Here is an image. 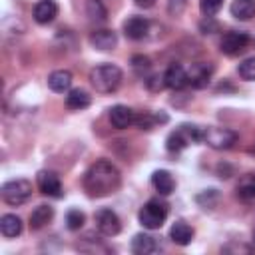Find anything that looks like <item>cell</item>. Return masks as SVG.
Masks as SVG:
<instances>
[{"label": "cell", "mask_w": 255, "mask_h": 255, "mask_svg": "<svg viewBox=\"0 0 255 255\" xmlns=\"http://www.w3.org/2000/svg\"><path fill=\"white\" fill-rule=\"evenodd\" d=\"M120 183H122L120 169L108 159H100L92 163L84 175V189L88 191L90 197L112 195L114 191L120 189Z\"/></svg>", "instance_id": "1"}, {"label": "cell", "mask_w": 255, "mask_h": 255, "mask_svg": "<svg viewBox=\"0 0 255 255\" xmlns=\"http://www.w3.org/2000/svg\"><path fill=\"white\" fill-rule=\"evenodd\" d=\"M122 78H124L122 70L114 64H100L90 72V82H92L94 90L100 94L116 92L122 84Z\"/></svg>", "instance_id": "2"}, {"label": "cell", "mask_w": 255, "mask_h": 255, "mask_svg": "<svg viewBox=\"0 0 255 255\" xmlns=\"http://www.w3.org/2000/svg\"><path fill=\"white\" fill-rule=\"evenodd\" d=\"M203 141V128L191 126V124H181L167 135V149L169 151H181L189 143H199Z\"/></svg>", "instance_id": "3"}, {"label": "cell", "mask_w": 255, "mask_h": 255, "mask_svg": "<svg viewBox=\"0 0 255 255\" xmlns=\"http://www.w3.org/2000/svg\"><path fill=\"white\" fill-rule=\"evenodd\" d=\"M137 219L145 229H159L163 225V221L167 219V203H163L159 199H149L139 209Z\"/></svg>", "instance_id": "4"}, {"label": "cell", "mask_w": 255, "mask_h": 255, "mask_svg": "<svg viewBox=\"0 0 255 255\" xmlns=\"http://www.w3.org/2000/svg\"><path fill=\"white\" fill-rule=\"evenodd\" d=\"M32 195V183L28 179H10L2 185V199L8 205H22Z\"/></svg>", "instance_id": "5"}, {"label": "cell", "mask_w": 255, "mask_h": 255, "mask_svg": "<svg viewBox=\"0 0 255 255\" xmlns=\"http://www.w3.org/2000/svg\"><path fill=\"white\" fill-rule=\"evenodd\" d=\"M237 141V133L229 128H203V143L213 149H229Z\"/></svg>", "instance_id": "6"}, {"label": "cell", "mask_w": 255, "mask_h": 255, "mask_svg": "<svg viewBox=\"0 0 255 255\" xmlns=\"http://www.w3.org/2000/svg\"><path fill=\"white\" fill-rule=\"evenodd\" d=\"M96 227L104 237H116L122 231V221L112 209H100L96 211Z\"/></svg>", "instance_id": "7"}, {"label": "cell", "mask_w": 255, "mask_h": 255, "mask_svg": "<svg viewBox=\"0 0 255 255\" xmlns=\"http://www.w3.org/2000/svg\"><path fill=\"white\" fill-rule=\"evenodd\" d=\"M249 44V36L245 32H227L223 38H221V52L225 56H237L241 54Z\"/></svg>", "instance_id": "8"}, {"label": "cell", "mask_w": 255, "mask_h": 255, "mask_svg": "<svg viewBox=\"0 0 255 255\" xmlns=\"http://www.w3.org/2000/svg\"><path fill=\"white\" fill-rule=\"evenodd\" d=\"M38 189L48 197H62V191H64L58 173L48 171V169L38 173Z\"/></svg>", "instance_id": "9"}, {"label": "cell", "mask_w": 255, "mask_h": 255, "mask_svg": "<svg viewBox=\"0 0 255 255\" xmlns=\"http://www.w3.org/2000/svg\"><path fill=\"white\" fill-rule=\"evenodd\" d=\"M110 122H112V126L116 129H126V128L135 124V112L131 108H128V106L118 104V106H114L110 110Z\"/></svg>", "instance_id": "10"}, {"label": "cell", "mask_w": 255, "mask_h": 255, "mask_svg": "<svg viewBox=\"0 0 255 255\" xmlns=\"http://www.w3.org/2000/svg\"><path fill=\"white\" fill-rule=\"evenodd\" d=\"M163 82H165V86L169 90H181V88H185L189 84V76H187V72H185L183 66L171 64L165 70V74H163Z\"/></svg>", "instance_id": "11"}, {"label": "cell", "mask_w": 255, "mask_h": 255, "mask_svg": "<svg viewBox=\"0 0 255 255\" xmlns=\"http://www.w3.org/2000/svg\"><path fill=\"white\" fill-rule=\"evenodd\" d=\"M147 30H149V22L143 18V16H131L124 22V34L129 38V40H141L147 36Z\"/></svg>", "instance_id": "12"}, {"label": "cell", "mask_w": 255, "mask_h": 255, "mask_svg": "<svg viewBox=\"0 0 255 255\" xmlns=\"http://www.w3.org/2000/svg\"><path fill=\"white\" fill-rule=\"evenodd\" d=\"M211 74H213V66H209V64H203V62H197V64H193L191 66V70L187 72V76H189V84L193 86V88H205L207 84H209V80H211Z\"/></svg>", "instance_id": "13"}, {"label": "cell", "mask_w": 255, "mask_h": 255, "mask_svg": "<svg viewBox=\"0 0 255 255\" xmlns=\"http://www.w3.org/2000/svg\"><path fill=\"white\" fill-rule=\"evenodd\" d=\"M58 16V4L54 0H40L34 6V20L38 24H50Z\"/></svg>", "instance_id": "14"}, {"label": "cell", "mask_w": 255, "mask_h": 255, "mask_svg": "<svg viewBox=\"0 0 255 255\" xmlns=\"http://www.w3.org/2000/svg\"><path fill=\"white\" fill-rule=\"evenodd\" d=\"M131 251H133L135 255H151V253L159 251V245H157V241H155L151 235H147V233H137V235H133V239H131Z\"/></svg>", "instance_id": "15"}, {"label": "cell", "mask_w": 255, "mask_h": 255, "mask_svg": "<svg viewBox=\"0 0 255 255\" xmlns=\"http://www.w3.org/2000/svg\"><path fill=\"white\" fill-rule=\"evenodd\" d=\"M70 86H72V72L70 70H54L48 76V88L56 94L68 92Z\"/></svg>", "instance_id": "16"}, {"label": "cell", "mask_w": 255, "mask_h": 255, "mask_svg": "<svg viewBox=\"0 0 255 255\" xmlns=\"http://www.w3.org/2000/svg\"><path fill=\"white\" fill-rule=\"evenodd\" d=\"M151 185L155 187V191H157L159 195H169V193L175 189V179H173V175H171L169 171L157 169V171H153V175H151Z\"/></svg>", "instance_id": "17"}, {"label": "cell", "mask_w": 255, "mask_h": 255, "mask_svg": "<svg viewBox=\"0 0 255 255\" xmlns=\"http://www.w3.org/2000/svg\"><path fill=\"white\" fill-rule=\"evenodd\" d=\"M90 44L96 50H114L118 44V36L112 30H96L90 36Z\"/></svg>", "instance_id": "18"}, {"label": "cell", "mask_w": 255, "mask_h": 255, "mask_svg": "<svg viewBox=\"0 0 255 255\" xmlns=\"http://www.w3.org/2000/svg\"><path fill=\"white\" fill-rule=\"evenodd\" d=\"M169 237L177 245H187L193 239V227H189L185 221H175L169 229Z\"/></svg>", "instance_id": "19"}, {"label": "cell", "mask_w": 255, "mask_h": 255, "mask_svg": "<svg viewBox=\"0 0 255 255\" xmlns=\"http://www.w3.org/2000/svg\"><path fill=\"white\" fill-rule=\"evenodd\" d=\"M52 217H54V209H52L50 205L42 203V205H38V207L30 213V227H32V229H42L44 225H48V223L52 221Z\"/></svg>", "instance_id": "20"}, {"label": "cell", "mask_w": 255, "mask_h": 255, "mask_svg": "<svg viewBox=\"0 0 255 255\" xmlns=\"http://www.w3.org/2000/svg\"><path fill=\"white\" fill-rule=\"evenodd\" d=\"M229 10L237 20H251L255 16V0H233Z\"/></svg>", "instance_id": "21"}, {"label": "cell", "mask_w": 255, "mask_h": 255, "mask_svg": "<svg viewBox=\"0 0 255 255\" xmlns=\"http://www.w3.org/2000/svg\"><path fill=\"white\" fill-rule=\"evenodd\" d=\"M90 104H92V98L86 90L76 88V90H70L68 96H66V106L70 110H86Z\"/></svg>", "instance_id": "22"}, {"label": "cell", "mask_w": 255, "mask_h": 255, "mask_svg": "<svg viewBox=\"0 0 255 255\" xmlns=\"http://www.w3.org/2000/svg\"><path fill=\"white\" fill-rule=\"evenodd\" d=\"M0 231L4 237H18L22 233V219L18 215L6 213L0 219Z\"/></svg>", "instance_id": "23"}, {"label": "cell", "mask_w": 255, "mask_h": 255, "mask_svg": "<svg viewBox=\"0 0 255 255\" xmlns=\"http://www.w3.org/2000/svg\"><path fill=\"white\" fill-rule=\"evenodd\" d=\"M237 197L247 203L255 201V175H247L241 179V183L237 185Z\"/></svg>", "instance_id": "24"}, {"label": "cell", "mask_w": 255, "mask_h": 255, "mask_svg": "<svg viewBox=\"0 0 255 255\" xmlns=\"http://www.w3.org/2000/svg\"><path fill=\"white\" fill-rule=\"evenodd\" d=\"M86 14L94 22H106V16H108V12L100 0H88L86 2Z\"/></svg>", "instance_id": "25"}, {"label": "cell", "mask_w": 255, "mask_h": 255, "mask_svg": "<svg viewBox=\"0 0 255 255\" xmlns=\"http://www.w3.org/2000/svg\"><path fill=\"white\" fill-rule=\"evenodd\" d=\"M84 221H86V215H84L80 209H70V211L66 213V227H68L70 231L82 229Z\"/></svg>", "instance_id": "26"}, {"label": "cell", "mask_w": 255, "mask_h": 255, "mask_svg": "<svg viewBox=\"0 0 255 255\" xmlns=\"http://www.w3.org/2000/svg\"><path fill=\"white\" fill-rule=\"evenodd\" d=\"M237 72H239V76H241L243 80L255 82V58H247V60H243V62L239 64Z\"/></svg>", "instance_id": "27"}, {"label": "cell", "mask_w": 255, "mask_h": 255, "mask_svg": "<svg viewBox=\"0 0 255 255\" xmlns=\"http://www.w3.org/2000/svg\"><path fill=\"white\" fill-rule=\"evenodd\" d=\"M157 122H159V116H153V114H149V112H143V114L135 116V126H137L139 129H151Z\"/></svg>", "instance_id": "28"}, {"label": "cell", "mask_w": 255, "mask_h": 255, "mask_svg": "<svg viewBox=\"0 0 255 255\" xmlns=\"http://www.w3.org/2000/svg\"><path fill=\"white\" fill-rule=\"evenodd\" d=\"M221 6H223V0H199V8H201V12L207 18H211L213 14H217L221 10Z\"/></svg>", "instance_id": "29"}, {"label": "cell", "mask_w": 255, "mask_h": 255, "mask_svg": "<svg viewBox=\"0 0 255 255\" xmlns=\"http://www.w3.org/2000/svg\"><path fill=\"white\" fill-rule=\"evenodd\" d=\"M131 66H133V70H135L139 76H143V74L149 70V60H147L145 56H133V58H131Z\"/></svg>", "instance_id": "30"}, {"label": "cell", "mask_w": 255, "mask_h": 255, "mask_svg": "<svg viewBox=\"0 0 255 255\" xmlns=\"http://www.w3.org/2000/svg\"><path fill=\"white\" fill-rule=\"evenodd\" d=\"M185 4H187V0H167V6H169L171 14H179L185 8Z\"/></svg>", "instance_id": "31"}, {"label": "cell", "mask_w": 255, "mask_h": 255, "mask_svg": "<svg viewBox=\"0 0 255 255\" xmlns=\"http://www.w3.org/2000/svg\"><path fill=\"white\" fill-rule=\"evenodd\" d=\"M207 195H211V197H217L215 189H209V191H203L201 195H197V203H199V201H203V197H207ZM201 205H203L205 209H207V207L211 209V207H213V201H209V199H207V201H205V203H201Z\"/></svg>", "instance_id": "32"}, {"label": "cell", "mask_w": 255, "mask_h": 255, "mask_svg": "<svg viewBox=\"0 0 255 255\" xmlns=\"http://www.w3.org/2000/svg\"><path fill=\"white\" fill-rule=\"evenodd\" d=\"M139 8H151L153 4H155V0H133Z\"/></svg>", "instance_id": "33"}, {"label": "cell", "mask_w": 255, "mask_h": 255, "mask_svg": "<svg viewBox=\"0 0 255 255\" xmlns=\"http://www.w3.org/2000/svg\"><path fill=\"white\" fill-rule=\"evenodd\" d=\"M251 241H253V247H255V229H253V235H251Z\"/></svg>", "instance_id": "34"}]
</instances>
